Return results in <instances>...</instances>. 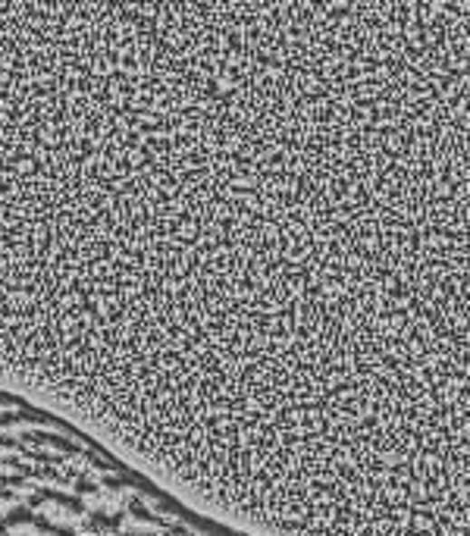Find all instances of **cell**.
Instances as JSON below:
<instances>
[{
	"mask_svg": "<svg viewBox=\"0 0 470 536\" xmlns=\"http://www.w3.org/2000/svg\"><path fill=\"white\" fill-rule=\"evenodd\" d=\"M126 536H154V533H126Z\"/></svg>",
	"mask_w": 470,
	"mask_h": 536,
	"instance_id": "cell-4",
	"label": "cell"
},
{
	"mask_svg": "<svg viewBox=\"0 0 470 536\" xmlns=\"http://www.w3.org/2000/svg\"><path fill=\"white\" fill-rule=\"evenodd\" d=\"M129 512H132V514H135V518H139V521H157L154 514H151V512H148V508H145V502H141L139 495H132V499H129Z\"/></svg>",
	"mask_w": 470,
	"mask_h": 536,
	"instance_id": "cell-2",
	"label": "cell"
},
{
	"mask_svg": "<svg viewBox=\"0 0 470 536\" xmlns=\"http://www.w3.org/2000/svg\"><path fill=\"white\" fill-rule=\"evenodd\" d=\"M91 524L104 527V531H117V527L122 524V514H117V512H94Z\"/></svg>",
	"mask_w": 470,
	"mask_h": 536,
	"instance_id": "cell-1",
	"label": "cell"
},
{
	"mask_svg": "<svg viewBox=\"0 0 470 536\" xmlns=\"http://www.w3.org/2000/svg\"><path fill=\"white\" fill-rule=\"evenodd\" d=\"M76 486H79V493H94V490H98V486H94L91 480H79Z\"/></svg>",
	"mask_w": 470,
	"mask_h": 536,
	"instance_id": "cell-3",
	"label": "cell"
}]
</instances>
